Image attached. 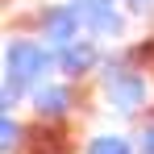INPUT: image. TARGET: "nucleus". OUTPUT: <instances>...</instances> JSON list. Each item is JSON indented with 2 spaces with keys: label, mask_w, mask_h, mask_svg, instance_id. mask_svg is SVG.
I'll return each mask as SVG.
<instances>
[{
  "label": "nucleus",
  "mask_w": 154,
  "mask_h": 154,
  "mask_svg": "<svg viewBox=\"0 0 154 154\" xmlns=\"http://www.w3.org/2000/svg\"><path fill=\"white\" fill-rule=\"evenodd\" d=\"M137 150H142V154H154V125H146V129H142V137H137Z\"/></svg>",
  "instance_id": "10"
},
{
  "label": "nucleus",
  "mask_w": 154,
  "mask_h": 154,
  "mask_svg": "<svg viewBox=\"0 0 154 154\" xmlns=\"http://www.w3.org/2000/svg\"><path fill=\"white\" fill-rule=\"evenodd\" d=\"M75 13L96 38H121V29H125L117 0H75Z\"/></svg>",
  "instance_id": "3"
},
{
  "label": "nucleus",
  "mask_w": 154,
  "mask_h": 154,
  "mask_svg": "<svg viewBox=\"0 0 154 154\" xmlns=\"http://www.w3.org/2000/svg\"><path fill=\"white\" fill-rule=\"evenodd\" d=\"M88 154H133V150H129L125 137H117V133H100V137L88 142Z\"/></svg>",
  "instance_id": "7"
},
{
  "label": "nucleus",
  "mask_w": 154,
  "mask_h": 154,
  "mask_svg": "<svg viewBox=\"0 0 154 154\" xmlns=\"http://www.w3.org/2000/svg\"><path fill=\"white\" fill-rule=\"evenodd\" d=\"M58 63V54H50V46L42 42H25V38H13L4 46V79H13L17 88H42V79Z\"/></svg>",
  "instance_id": "1"
},
{
  "label": "nucleus",
  "mask_w": 154,
  "mask_h": 154,
  "mask_svg": "<svg viewBox=\"0 0 154 154\" xmlns=\"http://www.w3.org/2000/svg\"><path fill=\"white\" fill-rule=\"evenodd\" d=\"M79 13H75V4H63V8H46V17H42V29H46V42L50 46H67V42H75L79 38Z\"/></svg>",
  "instance_id": "4"
},
{
  "label": "nucleus",
  "mask_w": 154,
  "mask_h": 154,
  "mask_svg": "<svg viewBox=\"0 0 154 154\" xmlns=\"http://www.w3.org/2000/svg\"><path fill=\"white\" fill-rule=\"evenodd\" d=\"M58 137L54 133H38L33 137V154H67V146H54Z\"/></svg>",
  "instance_id": "9"
},
{
  "label": "nucleus",
  "mask_w": 154,
  "mask_h": 154,
  "mask_svg": "<svg viewBox=\"0 0 154 154\" xmlns=\"http://www.w3.org/2000/svg\"><path fill=\"white\" fill-rule=\"evenodd\" d=\"M100 63V50H96V42H67L63 50H58V71L63 75H88L92 67Z\"/></svg>",
  "instance_id": "5"
},
{
  "label": "nucleus",
  "mask_w": 154,
  "mask_h": 154,
  "mask_svg": "<svg viewBox=\"0 0 154 154\" xmlns=\"http://www.w3.org/2000/svg\"><path fill=\"white\" fill-rule=\"evenodd\" d=\"M104 96H108V104L121 112V117H133L142 104H146V79H142V71H133V67H125V63H104Z\"/></svg>",
  "instance_id": "2"
},
{
  "label": "nucleus",
  "mask_w": 154,
  "mask_h": 154,
  "mask_svg": "<svg viewBox=\"0 0 154 154\" xmlns=\"http://www.w3.org/2000/svg\"><path fill=\"white\" fill-rule=\"evenodd\" d=\"M17 137H21V125L13 121V112H4V121H0V146H4V150H13V146H17Z\"/></svg>",
  "instance_id": "8"
},
{
  "label": "nucleus",
  "mask_w": 154,
  "mask_h": 154,
  "mask_svg": "<svg viewBox=\"0 0 154 154\" xmlns=\"http://www.w3.org/2000/svg\"><path fill=\"white\" fill-rule=\"evenodd\" d=\"M125 4H129V8H133V13H146V8H150L154 0H125Z\"/></svg>",
  "instance_id": "11"
},
{
  "label": "nucleus",
  "mask_w": 154,
  "mask_h": 154,
  "mask_svg": "<svg viewBox=\"0 0 154 154\" xmlns=\"http://www.w3.org/2000/svg\"><path fill=\"white\" fill-rule=\"evenodd\" d=\"M33 108H38V117H63L67 108H71V88L67 83H42V88H33Z\"/></svg>",
  "instance_id": "6"
}]
</instances>
